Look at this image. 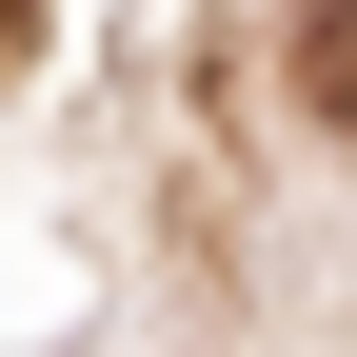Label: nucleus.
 Masks as SVG:
<instances>
[{"label": "nucleus", "instance_id": "1", "mask_svg": "<svg viewBox=\"0 0 357 357\" xmlns=\"http://www.w3.org/2000/svg\"><path fill=\"white\" fill-rule=\"evenodd\" d=\"M298 100L357 139V0H298Z\"/></svg>", "mask_w": 357, "mask_h": 357}, {"label": "nucleus", "instance_id": "2", "mask_svg": "<svg viewBox=\"0 0 357 357\" xmlns=\"http://www.w3.org/2000/svg\"><path fill=\"white\" fill-rule=\"evenodd\" d=\"M20 40H40V0H0V60H20Z\"/></svg>", "mask_w": 357, "mask_h": 357}]
</instances>
